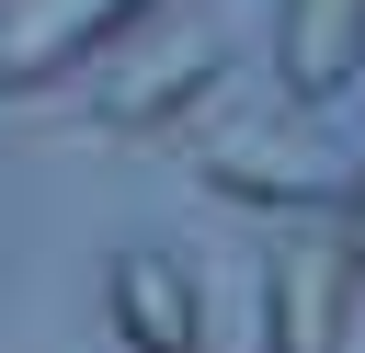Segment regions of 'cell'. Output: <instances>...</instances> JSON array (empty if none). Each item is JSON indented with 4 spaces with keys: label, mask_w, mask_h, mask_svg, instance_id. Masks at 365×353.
<instances>
[{
    "label": "cell",
    "mask_w": 365,
    "mask_h": 353,
    "mask_svg": "<svg viewBox=\"0 0 365 353\" xmlns=\"http://www.w3.org/2000/svg\"><path fill=\"white\" fill-rule=\"evenodd\" d=\"M103 125L114 137H148V125H171V114H194L205 91H217V68H228V34L205 23V11H171V0H148L103 57Z\"/></svg>",
    "instance_id": "1"
},
{
    "label": "cell",
    "mask_w": 365,
    "mask_h": 353,
    "mask_svg": "<svg viewBox=\"0 0 365 353\" xmlns=\"http://www.w3.org/2000/svg\"><path fill=\"white\" fill-rule=\"evenodd\" d=\"M342 182H354V159H331L308 125H228L205 148V194H228V205L319 216V205H342Z\"/></svg>",
    "instance_id": "2"
},
{
    "label": "cell",
    "mask_w": 365,
    "mask_h": 353,
    "mask_svg": "<svg viewBox=\"0 0 365 353\" xmlns=\"http://www.w3.org/2000/svg\"><path fill=\"white\" fill-rule=\"evenodd\" d=\"M148 0H11L0 11V91H57L68 68H91Z\"/></svg>",
    "instance_id": "3"
},
{
    "label": "cell",
    "mask_w": 365,
    "mask_h": 353,
    "mask_svg": "<svg viewBox=\"0 0 365 353\" xmlns=\"http://www.w3.org/2000/svg\"><path fill=\"white\" fill-rule=\"evenodd\" d=\"M354 342V262L342 239H297L262 273V353H342Z\"/></svg>",
    "instance_id": "4"
},
{
    "label": "cell",
    "mask_w": 365,
    "mask_h": 353,
    "mask_svg": "<svg viewBox=\"0 0 365 353\" xmlns=\"http://www.w3.org/2000/svg\"><path fill=\"white\" fill-rule=\"evenodd\" d=\"M354 68H365V0H285V23H274V80L319 114V102L354 91Z\"/></svg>",
    "instance_id": "5"
},
{
    "label": "cell",
    "mask_w": 365,
    "mask_h": 353,
    "mask_svg": "<svg viewBox=\"0 0 365 353\" xmlns=\"http://www.w3.org/2000/svg\"><path fill=\"white\" fill-rule=\"evenodd\" d=\"M114 342L125 353H194L205 342V296L171 251H125L114 262Z\"/></svg>",
    "instance_id": "6"
},
{
    "label": "cell",
    "mask_w": 365,
    "mask_h": 353,
    "mask_svg": "<svg viewBox=\"0 0 365 353\" xmlns=\"http://www.w3.org/2000/svg\"><path fill=\"white\" fill-rule=\"evenodd\" d=\"M342 262H354V285H365V159H354V182H342Z\"/></svg>",
    "instance_id": "7"
}]
</instances>
